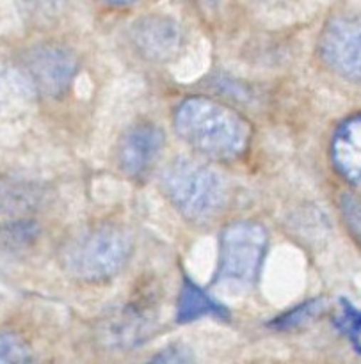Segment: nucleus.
<instances>
[{
    "instance_id": "1",
    "label": "nucleus",
    "mask_w": 361,
    "mask_h": 364,
    "mask_svg": "<svg viewBox=\"0 0 361 364\" xmlns=\"http://www.w3.org/2000/svg\"><path fill=\"white\" fill-rule=\"evenodd\" d=\"M177 135L199 155L230 162L248 151L253 130L249 121L226 103L205 96L180 102L173 116Z\"/></svg>"
},
{
    "instance_id": "2",
    "label": "nucleus",
    "mask_w": 361,
    "mask_h": 364,
    "mask_svg": "<svg viewBox=\"0 0 361 364\" xmlns=\"http://www.w3.org/2000/svg\"><path fill=\"white\" fill-rule=\"evenodd\" d=\"M134 237L120 224H96L75 233L61 251V265L75 281L107 283L127 267Z\"/></svg>"
},
{
    "instance_id": "3",
    "label": "nucleus",
    "mask_w": 361,
    "mask_h": 364,
    "mask_svg": "<svg viewBox=\"0 0 361 364\" xmlns=\"http://www.w3.org/2000/svg\"><path fill=\"white\" fill-rule=\"evenodd\" d=\"M160 188L173 208L192 224H209L228 201L224 178L206 164L189 156L171 160L160 174Z\"/></svg>"
},
{
    "instance_id": "4",
    "label": "nucleus",
    "mask_w": 361,
    "mask_h": 364,
    "mask_svg": "<svg viewBox=\"0 0 361 364\" xmlns=\"http://www.w3.org/2000/svg\"><path fill=\"white\" fill-rule=\"evenodd\" d=\"M267 230L253 220H239L221 233L217 283L231 291H246L256 283L267 252Z\"/></svg>"
},
{
    "instance_id": "5",
    "label": "nucleus",
    "mask_w": 361,
    "mask_h": 364,
    "mask_svg": "<svg viewBox=\"0 0 361 364\" xmlns=\"http://www.w3.org/2000/svg\"><path fill=\"white\" fill-rule=\"evenodd\" d=\"M323 63L337 77L361 84V9H345L331 16L319 36Z\"/></svg>"
},
{
    "instance_id": "6",
    "label": "nucleus",
    "mask_w": 361,
    "mask_h": 364,
    "mask_svg": "<svg viewBox=\"0 0 361 364\" xmlns=\"http://www.w3.org/2000/svg\"><path fill=\"white\" fill-rule=\"evenodd\" d=\"M25 73L39 95L61 98L68 92L78 71V59L68 46L43 43L32 46L25 55Z\"/></svg>"
},
{
    "instance_id": "7",
    "label": "nucleus",
    "mask_w": 361,
    "mask_h": 364,
    "mask_svg": "<svg viewBox=\"0 0 361 364\" xmlns=\"http://www.w3.org/2000/svg\"><path fill=\"white\" fill-rule=\"evenodd\" d=\"M164 146L166 137L155 123L137 121L123 132L117 142V167L130 180H145L160 160Z\"/></svg>"
},
{
    "instance_id": "8",
    "label": "nucleus",
    "mask_w": 361,
    "mask_h": 364,
    "mask_svg": "<svg viewBox=\"0 0 361 364\" xmlns=\"http://www.w3.org/2000/svg\"><path fill=\"white\" fill-rule=\"evenodd\" d=\"M128 39L142 59L150 63H167L182 52L184 31L178 21L164 14H148L132 23Z\"/></svg>"
},
{
    "instance_id": "9",
    "label": "nucleus",
    "mask_w": 361,
    "mask_h": 364,
    "mask_svg": "<svg viewBox=\"0 0 361 364\" xmlns=\"http://www.w3.org/2000/svg\"><path fill=\"white\" fill-rule=\"evenodd\" d=\"M330 160L335 173L361 192V112L345 117L333 132Z\"/></svg>"
},
{
    "instance_id": "10",
    "label": "nucleus",
    "mask_w": 361,
    "mask_h": 364,
    "mask_svg": "<svg viewBox=\"0 0 361 364\" xmlns=\"http://www.w3.org/2000/svg\"><path fill=\"white\" fill-rule=\"evenodd\" d=\"M221 311H223V308L216 304L210 297H206L199 288H196L191 283H185L180 297V308H178V320L187 322V320L199 318V316L210 315V313L221 315Z\"/></svg>"
},
{
    "instance_id": "11",
    "label": "nucleus",
    "mask_w": 361,
    "mask_h": 364,
    "mask_svg": "<svg viewBox=\"0 0 361 364\" xmlns=\"http://www.w3.org/2000/svg\"><path fill=\"white\" fill-rule=\"evenodd\" d=\"M0 364H36V359L21 338L0 333Z\"/></svg>"
},
{
    "instance_id": "12",
    "label": "nucleus",
    "mask_w": 361,
    "mask_h": 364,
    "mask_svg": "<svg viewBox=\"0 0 361 364\" xmlns=\"http://www.w3.org/2000/svg\"><path fill=\"white\" fill-rule=\"evenodd\" d=\"M25 13L39 23H50L63 13L64 0H21Z\"/></svg>"
},
{
    "instance_id": "13",
    "label": "nucleus",
    "mask_w": 361,
    "mask_h": 364,
    "mask_svg": "<svg viewBox=\"0 0 361 364\" xmlns=\"http://www.w3.org/2000/svg\"><path fill=\"white\" fill-rule=\"evenodd\" d=\"M342 213H344L345 224L355 237L356 242L361 244V198L360 196H345L342 201Z\"/></svg>"
},
{
    "instance_id": "14",
    "label": "nucleus",
    "mask_w": 361,
    "mask_h": 364,
    "mask_svg": "<svg viewBox=\"0 0 361 364\" xmlns=\"http://www.w3.org/2000/svg\"><path fill=\"white\" fill-rule=\"evenodd\" d=\"M319 304L320 301H312L308 302V304L301 306V308L292 309L291 313H287V315H283L281 318L276 320L278 327H280V329H291V327H295L299 326V323L306 322V320H310L312 316H315V313L319 311V308H317Z\"/></svg>"
},
{
    "instance_id": "15",
    "label": "nucleus",
    "mask_w": 361,
    "mask_h": 364,
    "mask_svg": "<svg viewBox=\"0 0 361 364\" xmlns=\"http://www.w3.org/2000/svg\"><path fill=\"white\" fill-rule=\"evenodd\" d=\"M4 89H6V70L0 64V109H2V102H4Z\"/></svg>"
},
{
    "instance_id": "16",
    "label": "nucleus",
    "mask_w": 361,
    "mask_h": 364,
    "mask_svg": "<svg viewBox=\"0 0 361 364\" xmlns=\"http://www.w3.org/2000/svg\"><path fill=\"white\" fill-rule=\"evenodd\" d=\"M102 2L109 4V6H116V7H123V6H130V4L137 2V0H102Z\"/></svg>"
}]
</instances>
